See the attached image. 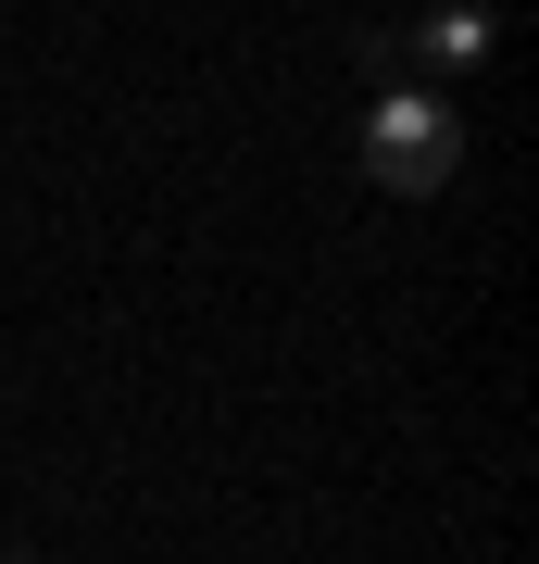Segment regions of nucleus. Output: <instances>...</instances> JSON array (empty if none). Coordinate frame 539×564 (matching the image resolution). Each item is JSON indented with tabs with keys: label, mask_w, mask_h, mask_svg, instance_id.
I'll return each instance as SVG.
<instances>
[{
	"label": "nucleus",
	"mask_w": 539,
	"mask_h": 564,
	"mask_svg": "<svg viewBox=\"0 0 539 564\" xmlns=\"http://www.w3.org/2000/svg\"><path fill=\"white\" fill-rule=\"evenodd\" d=\"M477 51H489L477 13H440V25H427V63H477Z\"/></svg>",
	"instance_id": "obj_2"
},
{
	"label": "nucleus",
	"mask_w": 539,
	"mask_h": 564,
	"mask_svg": "<svg viewBox=\"0 0 539 564\" xmlns=\"http://www.w3.org/2000/svg\"><path fill=\"white\" fill-rule=\"evenodd\" d=\"M452 163H464V126L427 101V88H389V101L364 113V176H377V188L427 202V188H452Z\"/></svg>",
	"instance_id": "obj_1"
}]
</instances>
